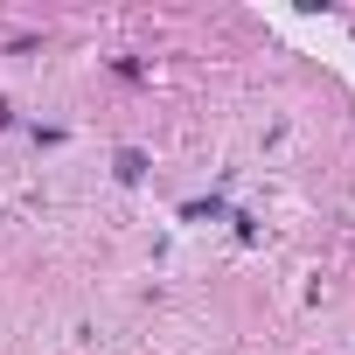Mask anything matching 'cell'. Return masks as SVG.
Masks as SVG:
<instances>
[{"instance_id":"1","label":"cell","mask_w":355,"mask_h":355,"mask_svg":"<svg viewBox=\"0 0 355 355\" xmlns=\"http://www.w3.org/2000/svg\"><path fill=\"white\" fill-rule=\"evenodd\" d=\"M119 182H146V153L139 146H119Z\"/></svg>"}]
</instances>
